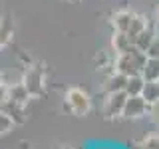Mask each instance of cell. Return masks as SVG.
<instances>
[{
	"instance_id": "1",
	"label": "cell",
	"mask_w": 159,
	"mask_h": 149,
	"mask_svg": "<svg viewBox=\"0 0 159 149\" xmlns=\"http://www.w3.org/2000/svg\"><path fill=\"white\" fill-rule=\"evenodd\" d=\"M151 109V103L147 102L145 97L139 93V96H129L125 109H123V117H139V115H145V113Z\"/></svg>"
},
{
	"instance_id": "2",
	"label": "cell",
	"mask_w": 159,
	"mask_h": 149,
	"mask_svg": "<svg viewBox=\"0 0 159 149\" xmlns=\"http://www.w3.org/2000/svg\"><path fill=\"white\" fill-rule=\"evenodd\" d=\"M68 103H70V109L74 113H86L89 109V97L88 93H84L82 89H70L68 93Z\"/></svg>"
},
{
	"instance_id": "3",
	"label": "cell",
	"mask_w": 159,
	"mask_h": 149,
	"mask_svg": "<svg viewBox=\"0 0 159 149\" xmlns=\"http://www.w3.org/2000/svg\"><path fill=\"white\" fill-rule=\"evenodd\" d=\"M129 99V93L125 89L121 92H113L109 93V99H107V115H123V109H125V103Z\"/></svg>"
},
{
	"instance_id": "4",
	"label": "cell",
	"mask_w": 159,
	"mask_h": 149,
	"mask_svg": "<svg viewBox=\"0 0 159 149\" xmlns=\"http://www.w3.org/2000/svg\"><path fill=\"white\" fill-rule=\"evenodd\" d=\"M116 68H117V72H121V74H125V76H139L141 74V70L137 68V64L133 62V58L129 56V54H119V58H117V62H116Z\"/></svg>"
},
{
	"instance_id": "5",
	"label": "cell",
	"mask_w": 159,
	"mask_h": 149,
	"mask_svg": "<svg viewBox=\"0 0 159 149\" xmlns=\"http://www.w3.org/2000/svg\"><path fill=\"white\" fill-rule=\"evenodd\" d=\"M127 79H129V76H125V74H121V72H113L111 76L107 78V84H106L107 93H113V92H121V89H125Z\"/></svg>"
},
{
	"instance_id": "6",
	"label": "cell",
	"mask_w": 159,
	"mask_h": 149,
	"mask_svg": "<svg viewBox=\"0 0 159 149\" xmlns=\"http://www.w3.org/2000/svg\"><path fill=\"white\" fill-rule=\"evenodd\" d=\"M133 14L131 12H127V10H121V12H117L116 16H113V24H116V28H117V32H127L129 26H131V22H133Z\"/></svg>"
},
{
	"instance_id": "7",
	"label": "cell",
	"mask_w": 159,
	"mask_h": 149,
	"mask_svg": "<svg viewBox=\"0 0 159 149\" xmlns=\"http://www.w3.org/2000/svg\"><path fill=\"white\" fill-rule=\"evenodd\" d=\"M155 38H157V36H155V30H147V28H145V30H143V32L135 38V42H133V44H135L139 50L147 52L149 46H151V44L155 42Z\"/></svg>"
},
{
	"instance_id": "8",
	"label": "cell",
	"mask_w": 159,
	"mask_h": 149,
	"mask_svg": "<svg viewBox=\"0 0 159 149\" xmlns=\"http://www.w3.org/2000/svg\"><path fill=\"white\" fill-rule=\"evenodd\" d=\"M141 76L147 79V82H153V79H159V58H149L145 68L141 70Z\"/></svg>"
},
{
	"instance_id": "9",
	"label": "cell",
	"mask_w": 159,
	"mask_h": 149,
	"mask_svg": "<svg viewBox=\"0 0 159 149\" xmlns=\"http://www.w3.org/2000/svg\"><path fill=\"white\" fill-rule=\"evenodd\" d=\"M143 88H145V78L139 74V76H131L127 79L125 92L129 93V96H139V93L143 92Z\"/></svg>"
},
{
	"instance_id": "10",
	"label": "cell",
	"mask_w": 159,
	"mask_h": 149,
	"mask_svg": "<svg viewBox=\"0 0 159 149\" xmlns=\"http://www.w3.org/2000/svg\"><path fill=\"white\" fill-rule=\"evenodd\" d=\"M131 46H133V42H131V38L127 36V32H117L116 36H113V48H116V52L125 54Z\"/></svg>"
},
{
	"instance_id": "11",
	"label": "cell",
	"mask_w": 159,
	"mask_h": 149,
	"mask_svg": "<svg viewBox=\"0 0 159 149\" xmlns=\"http://www.w3.org/2000/svg\"><path fill=\"white\" fill-rule=\"evenodd\" d=\"M141 96L145 97L149 103L159 102V82H157V79H153V82H147V79H145V88H143Z\"/></svg>"
},
{
	"instance_id": "12",
	"label": "cell",
	"mask_w": 159,
	"mask_h": 149,
	"mask_svg": "<svg viewBox=\"0 0 159 149\" xmlns=\"http://www.w3.org/2000/svg\"><path fill=\"white\" fill-rule=\"evenodd\" d=\"M30 93H40V89H42V78H40V74H36V70H32V72L26 76V84H24Z\"/></svg>"
},
{
	"instance_id": "13",
	"label": "cell",
	"mask_w": 159,
	"mask_h": 149,
	"mask_svg": "<svg viewBox=\"0 0 159 149\" xmlns=\"http://www.w3.org/2000/svg\"><path fill=\"white\" fill-rule=\"evenodd\" d=\"M143 30H145V20L141 16H135L133 22H131V26H129V30H127V36L131 38V42H135V38L143 32Z\"/></svg>"
},
{
	"instance_id": "14",
	"label": "cell",
	"mask_w": 159,
	"mask_h": 149,
	"mask_svg": "<svg viewBox=\"0 0 159 149\" xmlns=\"http://www.w3.org/2000/svg\"><path fill=\"white\" fill-rule=\"evenodd\" d=\"M28 96H32V93H30V89L26 86H14L12 89H10V97L8 99H14V102H18V103H24L28 99Z\"/></svg>"
},
{
	"instance_id": "15",
	"label": "cell",
	"mask_w": 159,
	"mask_h": 149,
	"mask_svg": "<svg viewBox=\"0 0 159 149\" xmlns=\"http://www.w3.org/2000/svg\"><path fill=\"white\" fill-rule=\"evenodd\" d=\"M12 121L14 119L8 115V113H2V119H0V127H2V131L4 133H8L10 131V127H12Z\"/></svg>"
},
{
	"instance_id": "16",
	"label": "cell",
	"mask_w": 159,
	"mask_h": 149,
	"mask_svg": "<svg viewBox=\"0 0 159 149\" xmlns=\"http://www.w3.org/2000/svg\"><path fill=\"white\" fill-rule=\"evenodd\" d=\"M155 36L159 38V22H157V26H155Z\"/></svg>"
}]
</instances>
